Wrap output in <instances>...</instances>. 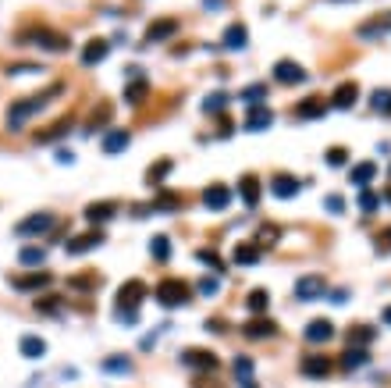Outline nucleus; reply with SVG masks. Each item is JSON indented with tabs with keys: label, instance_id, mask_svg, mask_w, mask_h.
<instances>
[{
	"label": "nucleus",
	"instance_id": "1",
	"mask_svg": "<svg viewBox=\"0 0 391 388\" xmlns=\"http://www.w3.org/2000/svg\"><path fill=\"white\" fill-rule=\"evenodd\" d=\"M60 93V86H50L47 93H39V96H29V100H18V104H11V111H8V129H22L25 125V118H32V114H39L50 100Z\"/></svg>",
	"mask_w": 391,
	"mask_h": 388
},
{
	"label": "nucleus",
	"instance_id": "2",
	"mask_svg": "<svg viewBox=\"0 0 391 388\" xmlns=\"http://www.w3.org/2000/svg\"><path fill=\"white\" fill-rule=\"evenodd\" d=\"M142 299H146V285L142 281H125L118 289V296H114V310H118V317L121 321H135L132 314H139V306H142Z\"/></svg>",
	"mask_w": 391,
	"mask_h": 388
},
{
	"label": "nucleus",
	"instance_id": "3",
	"mask_svg": "<svg viewBox=\"0 0 391 388\" xmlns=\"http://www.w3.org/2000/svg\"><path fill=\"white\" fill-rule=\"evenodd\" d=\"M189 285H185V281H160L157 285V299H160V306H185V303H189Z\"/></svg>",
	"mask_w": 391,
	"mask_h": 388
},
{
	"label": "nucleus",
	"instance_id": "4",
	"mask_svg": "<svg viewBox=\"0 0 391 388\" xmlns=\"http://www.w3.org/2000/svg\"><path fill=\"white\" fill-rule=\"evenodd\" d=\"M54 214L50 211H39V214H29V217H22L14 224V232L18 235H43V232H54Z\"/></svg>",
	"mask_w": 391,
	"mask_h": 388
},
{
	"label": "nucleus",
	"instance_id": "5",
	"mask_svg": "<svg viewBox=\"0 0 391 388\" xmlns=\"http://www.w3.org/2000/svg\"><path fill=\"white\" fill-rule=\"evenodd\" d=\"M203 207L207 211H228L232 207V189L224 186V182H210V186L203 189Z\"/></svg>",
	"mask_w": 391,
	"mask_h": 388
},
{
	"label": "nucleus",
	"instance_id": "6",
	"mask_svg": "<svg viewBox=\"0 0 391 388\" xmlns=\"http://www.w3.org/2000/svg\"><path fill=\"white\" fill-rule=\"evenodd\" d=\"M274 78H278L281 86H299V83H306L310 75H306V68L295 65V61H278V65H274Z\"/></svg>",
	"mask_w": 391,
	"mask_h": 388
},
{
	"label": "nucleus",
	"instance_id": "7",
	"mask_svg": "<svg viewBox=\"0 0 391 388\" xmlns=\"http://www.w3.org/2000/svg\"><path fill=\"white\" fill-rule=\"evenodd\" d=\"M181 360L189 363V367H196V371H207V374H217L221 371V360L214 353H207V349H189Z\"/></svg>",
	"mask_w": 391,
	"mask_h": 388
},
{
	"label": "nucleus",
	"instance_id": "8",
	"mask_svg": "<svg viewBox=\"0 0 391 388\" xmlns=\"http://www.w3.org/2000/svg\"><path fill=\"white\" fill-rule=\"evenodd\" d=\"M384 32H391V11H381V14L366 18V22L359 25V36L363 39H374V36H384Z\"/></svg>",
	"mask_w": 391,
	"mask_h": 388
},
{
	"label": "nucleus",
	"instance_id": "9",
	"mask_svg": "<svg viewBox=\"0 0 391 388\" xmlns=\"http://www.w3.org/2000/svg\"><path fill=\"white\" fill-rule=\"evenodd\" d=\"M335 371V360L331 356H306L302 360V374L306 378H327Z\"/></svg>",
	"mask_w": 391,
	"mask_h": 388
},
{
	"label": "nucleus",
	"instance_id": "10",
	"mask_svg": "<svg viewBox=\"0 0 391 388\" xmlns=\"http://www.w3.org/2000/svg\"><path fill=\"white\" fill-rule=\"evenodd\" d=\"M100 242H104V232H89V235H75V239H68V253L71 257H78V253H89V250H96Z\"/></svg>",
	"mask_w": 391,
	"mask_h": 388
},
{
	"label": "nucleus",
	"instance_id": "11",
	"mask_svg": "<svg viewBox=\"0 0 391 388\" xmlns=\"http://www.w3.org/2000/svg\"><path fill=\"white\" fill-rule=\"evenodd\" d=\"M107 50H111V43H107V39H89V43L86 47H82V65H100V61H104L107 57Z\"/></svg>",
	"mask_w": 391,
	"mask_h": 388
},
{
	"label": "nucleus",
	"instance_id": "12",
	"mask_svg": "<svg viewBox=\"0 0 391 388\" xmlns=\"http://www.w3.org/2000/svg\"><path fill=\"white\" fill-rule=\"evenodd\" d=\"M54 278L47 271H36V274H25V278H18L14 281V289H22V292H36V289H50Z\"/></svg>",
	"mask_w": 391,
	"mask_h": 388
},
{
	"label": "nucleus",
	"instance_id": "13",
	"mask_svg": "<svg viewBox=\"0 0 391 388\" xmlns=\"http://www.w3.org/2000/svg\"><path fill=\"white\" fill-rule=\"evenodd\" d=\"M335 338V324L331 321H313L306 324V342H331Z\"/></svg>",
	"mask_w": 391,
	"mask_h": 388
},
{
	"label": "nucleus",
	"instance_id": "14",
	"mask_svg": "<svg viewBox=\"0 0 391 388\" xmlns=\"http://www.w3.org/2000/svg\"><path fill=\"white\" fill-rule=\"evenodd\" d=\"M356 96H359V89L353 86V83H342L338 89H335V96H331V107H338V111H348L356 104Z\"/></svg>",
	"mask_w": 391,
	"mask_h": 388
},
{
	"label": "nucleus",
	"instance_id": "15",
	"mask_svg": "<svg viewBox=\"0 0 391 388\" xmlns=\"http://www.w3.org/2000/svg\"><path fill=\"white\" fill-rule=\"evenodd\" d=\"M238 193H242V200H245V207H256V203H260V178H256V175H242Z\"/></svg>",
	"mask_w": 391,
	"mask_h": 388
},
{
	"label": "nucleus",
	"instance_id": "16",
	"mask_svg": "<svg viewBox=\"0 0 391 388\" xmlns=\"http://www.w3.org/2000/svg\"><path fill=\"white\" fill-rule=\"evenodd\" d=\"M82 217H86L89 224H100V221H111V217H114V203H107V200H100V203H93V207H86V211H82Z\"/></svg>",
	"mask_w": 391,
	"mask_h": 388
},
{
	"label": "nucleus",
	"instance_id": "17",
	"mask_svg": "<svg viewBox=\"0 0 391 388\" xmlns=\"http://www.w3.org/2000/svg\"><path fill=\"white\" fill-rule=\"evenodd\" d=\"M178 32V22L175 18H157V22L146 29V36L153 39V43H160V39H168V36H175Z\"/></svg>",
	"mask_w": 391,
	"mask_h": 388
},
{
	"label": "nucleus",
	"instance_id": "18",
	"mask_svg": "<svg viewBox=\"0 0 391 388\" xmlns=\"http://www.w3.org/2000/svg\"><path fill=\"white\" fill-rule=\"evenodd\" d=\"M32 43H39V47H47V50H68V39L65 36H54L50 29H39L36 36H29Z\"/></svg>",
	"mask_w": 391,
	"mask_h": 388
},
{
	"label": "nucleus",
	"instance_id": "19",
	"mask_svg": "<svg viewBox=\"0 0 391 388\" xmlns=\"http://www.w3.org/2000/svg\"><path fill=\"white\" fill-rule=\"evenodd\" d=\"M271 193H274L278 200H288V196L299 193V182H295L292 175H278V178L271 182Z\"/></svg>",
	"mask_w": 391,
	"mask_h": 388
},
{
	"label": "nucleus",
	"instance_id": "20",
	"mask_svg": "<svg viewBox=\"0 0 391 388\" xmlns=\"http://www.w3.org/2000/svg\"><path fill=\"white\" fill-rule=\"evenodd\" d=\"M374 175H377V164H374V160H363V164L353 168V175H348V178H353L359 189H366L370 182H374Z\"/></svg>",
	"mask_w": 391,
	"mask_h": 388
},
{
	"label": "nucleus",
	"instance_id": "21",
	"mask_svg": "<svg viewBox=\"0 0 391 388\" xmlns=\"http://www.w3.org/2000/svg\"><path fill=\"white\" fill-rule=\"evenodd\" d=\"M320 289H324V278H299V285H295V296L299 299H317L320 296Z\"/></svg>",
	"mask_w": 391,
	"mask_h": 388
},
{
	"label": "nucleus",
	"instance_id": "22",
	"mask_svg": "<svg viewBox=\"0 0 391 388\" xmlns=\"http://www.w3.org/2000/svg\"><path fill=\"white\" fill-rule=\"evenodd\" d=\"M235 378H238L242 388H256V381H253V360L249 356H235Z\"/></svg>",
	"mask_w": 391,
	"mask_h": 388
},
{
	"label": "nucleus",
	"instance_id": "23",
	"mask_svg": "<svg viewBox=\"0 0 391 388\" xmlns=\"http://www.w3.org/2000/svg\"><path fill=\"white\" fill-rule=\"evenodd\" d=\"M245 39H249V36H245V25H228V29H224V39H221V43L228 47V50H242Z\"/></svg>",
	"mask_w": 391,
	"mask_h": 388
},
{
	"label": "nucleus",
	"instance_id": "24",
	"mask_svg": "<svg viewBox=\"0 0 391 388\" xmlns=\"http://www.w3.org/2000/svg\"><path fill=\"white\" fill-rule=\"evenodd\" d=\"M125 147H129V132H125V129H111V132L104 136V150H107V153H121Z\"/></svg>",
	"mask_w": 391,
	"mask_h": 388
},
{
	"label": "nucleus",
	"instance_id": "25",
	"mask_svg": "<svg viewBox=\"0 0 391 388\" xmlns=\"http://www.w3.org/2000/svg\"><path fill=\"white\" fill-rule=\"evenodd\" d=\"M274 332H278V324L267 321V317H256V321L245 324V335H249V338H263V335H274Z\"/></svg>",
	"mask_w": 391,
	"mask_h": 388
},
{
	"label": "nucleus",
	"instance_id": "26",
	"mask_svg": "<svg viewBox=\"0 0 391 388\" xmlns=\"http://www.w3.org/2000/svg\"><path fill=\"white\" fill-rule=\"evenodd\" d=\"M245 129H249V132H263V129H271V111H263V107L249 111V118H245Z\"/></svg>",
	"mask_w": 391,
	"mask_h": 388
},
{
	"label": "nucleus",
	"instance_id": "27",
	"mask_svg": "<svg viewBox=\"0 0 391 388\" xmlns=\"http://www.w3.org/2000/svg\"><path fill=\"white\" fill-rule=\"evenodd\" d=\"M71 129V118H60L57 125H50V129H43V132H36V142H50V139H60Z\"/></svg>",
	"mask_w": 391,
	"mask_h": 388
},
{
	"label": "nucleus",
	"instance_id": "28",
	"mask_svg": "<svg viewBox=\"0 0 391 388\" xmlns=\"http://www.w3.org/2000/svg\"><path fill=\"white\" fill-rule=\"evenodd\" d=\"M175 168V160L171 157H160V160H153V164H150V171H146V182H153V186H157V182H164V175H168Z\"/></svg>",
	"mask_w": 391,
	"mask_h": 388
},
{
	"label": "nucleus",
	"instance_id": "29",
	"mask_svg": "<svg viewBox=\"0 0 391 388\" xmlns=\"http://www.w3.org/2000/svg\"><path fill=\"white\" fill-rule=\"evenodd\" d=\"M43 353H47V342L39 338V335H25V338H22V356H32V360H39Z\"/></svg>",
	"mask_w": 391,
	"mask_h": 388
},
{
	"label": "nucleus",
	"instance_id": "30",
	"mask_svg": "<svg viewBox=\"0 0 391 388\" xmlns=\"http://www.w3.org/2000/svg\"><path fill=\"white\" fill-rule=\"evenodd\" d=\"M232 257H235L238 263H256V260H260V246H256V242H238Z\"/></svg>",
	"mask_w": 391,
	"mask_h": 388
},
{
	"label": "nucleus",
	"instance_id": "31",
	"mask_svg": "<svg viewBox=\"0 0 391 388\" xmlns=\"http://www.w3.org/2000/svg\"><path fill=\"white\" fill-rule=\"evenodd\" d=\"M366 342H374V328H366V324H356V328L348 332V345H356V349H366Z\"/></svg>",
	"mask_w": 391,
	"mask_h": 388
},
{
	"label": "nucleus",
	"instance_id": "32",
	"mask_svg": "<svg viewBox=\"0 0 391 388\" xmlns=\"http://www.w3.org/2000/svg\"><path fill=\"white\" fill-rule=\"evenodd\" d=\"M150 253H153V260L164 263V260L171 257V239H168V235H157V239L150 242Z\"/></svg>",
	"mask_w": 391,
	"mask_h": 388
},
{
	"label": "nucleus",
	"instance_id": "33",
	"mask_svg": "<svg viewBox=\"0 0 391 388\" xmlns=\"http://www.w3.org/2000/svg\"><path fill=\"white\" fill-rule=\"evenodd\" d=\"M324 107H327L324 100L310 96V100H302V104H299V114H302V118H320V114H324Z\"/></svg>",
	"mask_w": 391,
	"mask_h": 388
},
{
	"label": "nucleus",
	"instance_id": "34",
	"mask_svg": "<svg viewBox=\"0 0 391 388\" xmlns=\"http://www.w3.org/2000/svg\"><path fill=\"white\" fill-rule=\"evenodd\" d=\"M370 107L381 111V114H391V89H377L374 96H370Z\"/></svg>",
	"mask_w": 391,
	"mask_h": 388
},
{
	"label": "nucleus",
	"instance_id": "35",
	"mask_svg": "<svg viewBox=\"0 0 391 388\" xmlns=\"http://www.w3.org/2000/svg\"><path fill=\"white\" fill-rule=\"evenodd\" d=\"M18 260H22L25 268H39V263H43V250H39V246H25L22 253H18Z\"/></svg>",
	"mask_w": 391,
	"mask_h": 388
},
{
	"label": "nucleus",
	"instance_id": "36",
	"mask_svg": "<svg viewBox=\"0 0 391 388\" xmlns=\"http://www.w3.org/2000/svg\"><path fill=\"white\" fill-rule=\"evenodd\" d=\"M129 356H107L104 360V371H114V374H129Z\"/></svg>",
	"mask_w": 391,
	"mask_h": 388
},
{
	"label": "nucleus",
	"instance_id": "37",
	"mask_svg": "<svg viewBox=\"0 0 391 388\" xmlns=\"http://www.w3.org/2000/svg\"><path fill=\"white\" fill-rule=\"evenodd\" d=\"M366 360H370V353H366V349H356V345H353V349L342 356V367H359V363H366Z\"/></svg>",
	"mask_w": 391,
	"mask_h": 388
},
{
	"label": "nucleus",
	"instance_id": "38",
	"mask_svg": "<svg viewBox=\"0 0 391 388\" xmlns=\"http://www.w3.org/2000/svg\"><path fill=\"white\" fill-rule=\"evenodd\" d=\"M221 107H228V93H210L207 100H203V111H221Z\"/></svg>",
	"mask_w": 391,
	"mask_h": 388
},
{
	"label": "nucleus",
	"instance_id": "39",
	"mask_svg": "<svg viewBox=\"0 0 391 388\" xmlns=\"http://www.w3.org/2000/svg\"><path fill=\"white\" fill-rule=\"evenodd\" d=\"M107 114H111V104H100V107L93 111V121L86 125V132H96V129H100V125H104V121H107Z\"/></svg>",
	"mask_w": 391,
	"mask_h": 388
},
{
	"label": "nucleus",
	"instance_id": "40",
	"mask_svg": "<svg viewBox=\"0 0 391 388\" xmlns=\"http://www.w3.org/2000/svg\"><path fill=\"white\" fill-rule=\"evenodd\" d=\"M146 83H132L129 89H125V100H129V104H139V100H146Z\"/></svg>",
	"mask_w": 391,
	"mask_h": 388
},
{
	"label": "nucleus",
	"instance_id": "41",
	"mask_svg": "<svg viewBox=\"0 0 391 388\" xmlns=\"http://www.w3.org/2000/svg\"><path fill=\"white\" fill-rule=\"evenodd\" d=\"M36 310H39V314H57V310H60V299H57V296H43V299L36 303Z\"/></svg>",
	"mask_w": 391,
	"mask_h": 388
},
{
	"label": "nucleus",
	"instance_id": "42",
	"mask_svg": "<svg viewBox=\"0 0 391 388\" xmlns=\"http://www.w3.org/2000/svg\"><path fill=\"white\" fill-rule=\"evenodd\" d=\"M157 211H178V196L175 193H160L157 196Z\"/></svg>",
	"mask_w": 391,
	"mask_h": 388
},
{
	"label": "nucleus",
	"instance_id": "43",
	"mask_svg": "<svg viewBox=\"0 0 391 388\" xmlns=\"http://www.w3.org/2000/svg\"><path fill=\"white\" fill-rule=\"evenodd\" d=\"M359 207H363V214H374V211H377V196L370 193V189H363V193H359Z\"/></svg>",
	"mask_w": 391,
	"mask_h": 388
},
{
	"label": "nucleus",
	"instance_id": "44",
	"mask_svg": "<svg viewBox=\"0 0 391 388\" xmlns=\"http://www.w3.org/2000/svg\"><path fill=\"white\" fill-rule=\"evenodd\" d=\"M327 164H331V168H342V164H348V150H327Z\"/></svg>",
	"mask_w": 391,
	"mask_h": 388
},
{
	"label": "nucleus",
	"instance_id": "45",
	"mask_svg": "<svg viewBox=\"0 0 391 388\" xmlns=\"http://www.w3.org/2000/svg\"><path fill=\"white\" fill-rule=\"evenodd\" d=\"M263 96H267V89H263V86H249V89L242 93L245 104H263Z\"/></svg>",
	"mask_w": 391,
	"mask_h": 388
},
{
	"label": "nucleus",
	"instance_id": "46",
	"mask_svg": "<svg viewBox=\"0 0 391 388\" xmlns=\"http://www.w3.org/2000/svg\"><path fill=\"white\" fill-rule=\"evenodd\" d=\"M249 310H267V292L263 289H256V292H249Z\"/></svg>",
	"mask_w": 391,
	"mask_h": 388
},
{
	"label": "nucleus",
	"instance_id": "47",
	"mask_svg": "<svg viewBox=\"0 0 391 388\" xmlns=\"http://www.w3.org/2000/svg\"><path fill=\"white\" fill-rule=\"evenodd\" d=\"M199 260H203V263H210L214 271H224V260H217V253H210V250H203V253H199Z\"/></svg>",
	"mask_w": 391,
	"mask_h": 388
},
{
	"label": "nucleus",
	"instance_id": "48",
	"mask_svg": "<svg viewBox=\"0 0 391 388\" xmlns=\"http://www.w3.org/2000/svg\"><path fill=\"white\" fill-rule=\"evenodd\" d=\"M324 203H327V211H331V214H342L345 211V200L342 196H327Z\"/></svg>",
	"mask_w": 391,
	"mask_h": 388
},
{
	"label": "nucleus",
	"instance_id": "49",
	"mask_svg": "<svg viewBox=\"0 0 391 388\" xmlns=\"http://www.w3.org/2000/svg\"><path fill=\"white\" fill-rule=\"evenodd\" d=\"M199 292H203V296H217V281H214V278H203V281H199Z\"/></svg>",
	"mask_w": 391,
	"mask_h": 388
},
{
	"label": "nucleus",
	"instance_id": "50",
	"mask_svg": "<svg viewBox=\"0 0 391 388\" xmlns=\"http://www.w3.org/2000/svg\"><path fill=\"white\" fill-rule=\"evenodd\" d=\"M274 239H278V228H271V224L260 228V242H263V246H267V242H274ZM260 242H256V246H260Z\"/></svg>",
	"mask_w": 391,
	"mask_h": 388
},
{
	"label": "nucleus",
	"instance_id": "51",
	"mask_svg": "<svg viewBox=\"0 0 391 388\" xmlns=\"http://www.w3.org/2000/svg\"><path fill=\"white\" fill-rule=\"evenodd\" d=\"M377 250H381V253L391 250V228H384V235H381V242H377Z\"/></svg>",
	"mask_w": 391,
	"mask_h": 388
},
{
	"label": "nucleus",
	"instance_id": "52",
	"mask_svg": "<svg viewBox=\"0 0 391 388\" xmlns=\"http://www.w3.org/2000/svg\"><path fill=\"white\" fill-rule=\"evenodd\" d=\"M221 8V0H207V11H217Z\"/></svg>",
	"mask_w": 391,
	"mask_h": 388
},
{
	"label": "nucleus",
	"instance_id": "53",
	"mask_svg": "<svg viewBox=\"0 0 391 388\" xmlns=\"http://www.w3.org/2000/svg\"><path fill=\"white\" fill-rule=\"evenodd\" d=\"M384 324H391V306H384Z\"/></svg>",
	"mask_w": 391,
	"mask_h": 388
}]
</instances>
